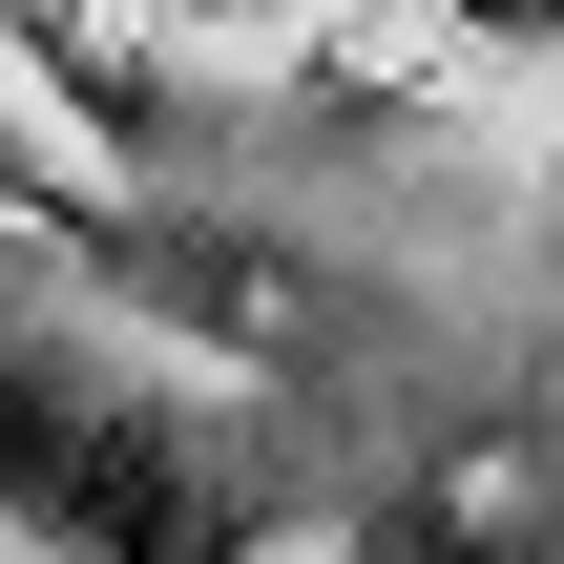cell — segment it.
Segmentation results:
<instances>
[{"label":"cell","mask_w":564,"mask_h":564,"mask_svg":"<svg viewBox=\"0 0 564 564\" xmlns=\"http://www.w3.org/2000/svg\"><path fill=\"white\" fill-rule=\"evenodd\" d=\"M0 502L42 564H398V544H335L230 419H167V398L42 377V356H0Z\"/></svg>","instance_id":"cell-1"}]
</instances>
